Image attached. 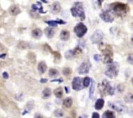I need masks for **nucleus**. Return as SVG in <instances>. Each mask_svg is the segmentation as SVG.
<instances>
[{
	"label": "nucleus",
	"instance_id": "17",
	"mask_svg": "<svg viewBox=\"0 0 133 118\" xmlns=\"http://www.w3.org/2000/svg\"><path fill=\"white\" fill-rule=\"evenodd\" d=\"M43 32L42 30L39 28H36L32 30V36L33 37L36 39H40L42 37Z\"/></svg>",
	"mask_w": 133,
	"mask_h": 118
},
{
	"label": "nucleus",
	"instance_id": "1",
	"mask_svg": "<svg viewBox=\"0 0 133 118\" xmlns=\"http://www.w3.org/2000/svg\"><path fill=\"white\" fill-rule=\"evenodd\" d=\"M110 8L114 13L118 16L123 17L127 13L129 10V6L127 4L122 3L120 2H116L110 5Z\"/></svg>",
	"mask_w": 133,
	"mask_h": 118
},
{
	"label": "nucleus",
	"instance_id": "28",
	"mask_svg": "<svg viewBox=\"0 0 133 118\" xmlns=\"http://www.w3.org/2000/svg\"><path fill=\"white\" fill-rule=\"evenodd\" d=\"M90 82H91V79L88 77H86L84 78V79L83 81V87H88L89 86V84H90Z\"/></svg>",
	"mask_w": 133,
	"mask_h": 118
},
{
	"label": "nucleus",
	"instance_id": "13",
	"mask_svg": "<svg viewBox=\"0 0 133 118\" xmlns=\"http://www.w3.org/2000/svg\"><path fill=\"white\" fill-rule=\"evenodd\" d=\"M45 23L47 24H48L50 26H52V27H57L58 24H61V25H64V24H66V22L63 21V20H60V19H58L57 20H49V21H46Z\"/></svg>",
	"mask_w": 133,
	"mask_h": 118
},
{
	"label": "nucleus",
	"instance_id": "33",
	"mask_svg": "<svg viewBox=\"0 0 133 118\" xmlns=\"http://www.w3.org/2000/svg\"><path fill=\"white\" fill-rule=\"evenodd\" d=\"M52 53L53 54L55 59H58V60H60L61 59V55L57 51H52Z\"/></svg>",
	"mask_w": 133,
	"mask_h": 118
},
{
	"label": "nucleus",
	"instance_id": "45",
	"mask_svg": "<svg viewBox=\"0 0 133 118\" xmlns=\"http://www.w3.org/2000/svg\"><path fill=\"white\" fill-rule=\"evenodd\" d=\"M42 2H44V3H47V1H44V0H43V1H42Z\"/></svg>",
	"mask_w": 133,
	"mask_h": 118
},
{
	"label": "nucleus",
	"instance_id": "41",
	"mask_svg": "<svg viewBox=\"0 0 133 118\" xmlns=\"http://www.w3.org/2000/svg\"><path fill=\"white\" fill-rule=\"evenodd\" d=\"M40 82L41 83H46L47 82V79H41Z\"/></svg>",
	"mask_w": 133,
	"mask_h": 118
},
{
	"label": "nucleus",
	"instance_id": "3",
	"mask_svg": "<svg viewBox=\"0 0 133 118\" xmlns=\"http://www.w3.org/2000/svg\"><path fill=\"white\" fill-rule=\"evenodd\" d=\"M70 11L73 17H79L82 20H84L85 19V14L82 2H75L73 6L71 8Z\"/></svg>",
	"mask_w": 133,
	"mask_h": 118
},
{
	"label": "nucleus",
	"instance_id": "40",
	"mask_svg": "<svg viewBox=\"0 0 133 118\" xmlns=\"http://www.w3.org/2000/svg\"><path fill=\"white\" fill-rule=\"evenodd\" d=\"M34 118H43V116L40 114H36Z\"/></svg>",
	"mask_w": 133,
	"mask_h": 118
},
{
	"label": "nucleus",
	"instance_id": "8",
	"mask_svg": "<svg viewBox=\"0 0 133 118\" xmlns=\"http://www.w3.org/2000/svg\"><path fill=\"white\" fill-rule=\"evenodd\" d=\"M72 88L75 91H80L84 88L83 85V79L79 77L73 78L72 81Z\"/></svg>",
	"mask_w": 133,
	"mask_h": 118
},
{
	"label": "nucleus",
	"instance_id": "25",
	"mask_svg": "<svg viewBox=\"0 0 133 118\" xmlns=\"http://www.w3.org/2000/svg\"><path fill=\"white\" fill-rule=\"evenodd\" d=\"M54 94L57 98H61L63 96V89L62 87H59L54 90Z\"/></svg>",
	"mask_w": 133,
	"mask_h": 118
},
{
	"label": "nucleus",
	"instance_id": "35",
	"mask_svg": "<svg viewBox=\"0 0 133 118\" xmlns=\"http://www.w3.org/2000/svg\"><path fill=\"white\" fill-rule=\"evenodd\" d=\"M127 62L129 63L130 64H133V54H130L127 57Z\"/></svg>",
	"mask_w": 133,
	"mask_h": 118
},
{
	"label": "nucleus",
	"instance_id": "32",
	"mask_svg": "<svg viewBox=\"0 0 133 118\" xmlns=\"http://www.w3.org/2000/svg\"><path fill=\"white\" fill-rule=\"evenodd\" d=\"M73 50H68L65 53V57L67 59H69L73 57Z\"/></svg>",
	"mask_w": 133,
	"mask_h": 118
},
{
	"label": "nucleus",
	"instance_id": "16",
	"mask_svg": "<svg viewBox=\"0 0 133 118\" xmlns=\"http://www.w3.org/2000/svg\"><path fill=\"white\" fill-rule=\"evenodd\" d=\"M61 8V7L60 3H59L58 1H56L54 2L53 4L51 5V12L53 14H57L58 12H60Z\"/></svg>",
	"mask_w": 133,
	"mask_h": 118
},
{
	"label": "nucleus",
	"instance_id": "39",
	"mask_svg": "<svg viewBox=\"0 0 133 118\" xmlns=\"http://www.w3.org/2000/svg\"><path fill=\"white\" fill-rule=\"evenodd\" d=\"M51 83H53V82H58L59 83H61L63 82V79H54L52 80V81H51Z\"/></svg>",
	"mask_w": 133,
	"mask_h": 118
},
{
	"label": "nucleus",
	"instance_id": "19",
	"mask_svg": "<svg viewBox=\"0 0 133 118\" xmlns=\"http://www.w3.org/2000/svg\"><path fill=\"white\" fill-rule=\"evenodd\" d=\"M104 105V99H102V98L98 99L96 101V103H95V109L97 110H101L103 108Z\"/></svg>",
	"mask_w": 133,
	"mask_h": 118
},
{
	"label": "nucleus",
	"instance_id": "9",
	"mask_svg": "<svg viewBox=\"0 0 133 118\" xmlns=\"http://www.w3.org/2000/svg\"><path fill=\"white\" fill-rule=\"evenodd\" d=\"M100 18L103 20L104 22L106 23H112L114 21V18L112 16V12L108 10H104L100 14Z\"/></svg>",
	"mask_w": 133,
	"mask_h": 118
},
{
	"label": "nucleus",
	"instance_id": "18",
	"mask_svg": "<svg viewBox=\"0 0 133 118\" xmlns=\"http://www.w3.org/2000/svg\"><path fill=\"white\" fill-rule=\"evenodd\" d=\"M69 37H70V33L69 31L66 30H63L61 31V34H60L61 40H62L63 41H67L69 39Z\"/></svg>",
	"mask_w": 133,
	"mask_h": 118
},
{
	"label": "nucleus",
	"instance_id": "20",
	"mask_svg": "<svg viewBox=\"0 0 133 118\" xmlns=\"http://www.w3.org/2000/svg\"><path fill=\"white\" fill-rule=\"evenodd\" d=\"M44 32H45L46 36L49 39L52 38L55 35L54 30H53V29H52V28H51V27H47V28H46L45 30H44Z\"/></svg>",
	"mask_w": 133,
	"mask_h": 118
},
{
	"label": "nucleus",
	"instance_id": "27",
	"mask_svg": "<svg viewBox=\"0 0 133 118\" xmlns=\"http://www.w3.org/2000/svg\"><path fill=\"white\" fill-rule=\"evenodd\" d=\"M59 75V72L57 69L51 68L49 71V76L50 77H55Z\"/></svg>",
	"mask_w": 133,
	"mask_h": 118
},
{
	"label": "nucleus",
	"instance_id": "11",
	"mask_svg": "<svg viewBox=\"0 0 133 118\" xmlns=\"http://www.w3.org/2000/svg\"><path fill=\"white\" fill-rule=\"evenodd\" d=\"M108 105L112 109L118 112H125V111H127V108L125 107V106L121 105L120 103H112L109 102Z\"/></svg>",
	"mask_w": 133,
	"mask_h": 118
},
{
	"label": "nucleus",
	"instance_id": "10",
	"mask_svg": "<svg viewBox=\"0 0 133 118\" xmlns=\"http://www.w3.org/2000/svg\"><path fill=\"white\" fill-rule=\"evenodd\" d=\"M90 67H91V64L89 62H84L78 68V73L80 75L87 74L89 73Z\"/></svg>",
	"mask_w": 133,
	"mask_h": 118
},
{
	"label": "nucleus",
	"instance_id": "21",
	"mask_svg": "<svg viewBox=\"0 0 133 118\" xmlns=\"http://www.w3.org/2000/svg\"><path fill=\"white\" fill-rule=\"evenodd\" d=\"M91 85H90V88L89 91V98L90 99H94V93L95 91V86H96V83H95L94 81L91 79Z\"/></svg>",
	"mask_w": 133,
	"mask_h": 118
},
{
	"label": "nucleus",
	"instance_id": "7",
	"mask_svg": "<svg viewBox=\"0 0 133 118\" xmlns=\"http://www.w3.org/2000/svg\"><path fill=\"white\" fill-rule=\"evenodd\" d=\"M103 37H104V34H103V31L100 29H98L95 30V32L90 37V40L94 44H99L102 41Z\"/></svg>",
	"mask_w": 133,
	"mask_h": 118
},
{
	"label": "nucleus",
	"instance_id": "30",
	"mask_svg": "<svg viewBox=\"0 0 133 118\" xmlns=\"http://www.w3.org/2000/svg\"><path fill=\"white\" fill-rule=\"evenodd\" d=\"M133 95L131 93H129L128 94H127L125 95V98H124V100L126 103H131L133 102Z\"/></svg>",
	"mask_w": 133,
	"mask_h": 118
},
{
	"label": "nucleus",
	"instance_id": "23",
	"mask_svg": "<svg viewBox=\"0 0 133 118\" xmlns=\"http://www.w3.org/2000/svg\"><path fill=\"white\" fill-rule=\"evenodd\" d=\"M102 118H116V116L112 111L106 110L103 113Z\"/></svg>",
	"mask_w": 133,
	"mask_h": 118
},
{
	"label": "nucleus",
	"instance_id": "34",
	"mask_svg": "<svg viewBox=\"0 0 133 118\" xmlns=\"http://www.w3.org/2000/svg\"><path fill=\"white\" fill-rule=\"evenodd\" d=\"M117 88H118V91H120V92H122V91H123L124 89H125V86H124V85L123 84H120L118 86Z\"/></svg>",
	"mask_w": 133,
	"mask_h": 118
},
{
	"label": "nucleus",
	"instance_id": "31",
	"mask_svg": "<svg viewBox=\"0 0 133 118\" xmlns=\"http://www.w3.org/2000/svg\"><path fill=\"white\" fill-rule=\"evenodd\" d=\"M63 73L64 75L68 76L71 73V69L69 67H64L63 70Z\"/></svg>",
	"mask_w": 133,
	"mask_h": 118
},
{
	"label": "nucleus",
	"instance_id": "42",
	"mask_svg": "<svg viewBox=\"0 0 133 118\" xmlns=\"http://www.w3.org/2000/svg\"><path fill=\"white\" fill-rule=\"evenodd\" d=\"M79 118H88V116L86 114H83L81 116H79Z\"/></svg>",
	"mask_w": 133,
	"mask_h": 118
},
{
	"label": "nucleus",
	"instance_id": "43",
	"mask_svg": "<svg viewBox=\"0 0 133 118\" xmlns=\"http://www.w3.org/2000/svg\"><path fill=\"white\" fill-rule=\"evenodd\" d=\"M5 57H6V54H5V53L0 55V59H5Z\"/></svg>",
	"mask_w": 133,
	"mask_h": 118
},
{
	"label": "nucleus",
	"instance_id": "2",
	"mask_svg": "<svg viewBox=\"0 0 133 118\" xmlns=\"http://www.w3.org/2000/svg\"><path fill=\"white\" fill-rule=\"evenodd\" d=\"M102 48H100V51L103 53L104 59L103 62L105 64H111L113 62V51L112 48L110 45L106 44L105 46H103V44H101Z\"/></svg>",
	"mask_w": 133,
	"mask_h": 118
},
{
	"label": "nucleus",
	"instance_id": "4",
	"mask_svg": "<svg viewBox=\"0 0 133 118\" xmlns=\"http://www.w3.org/2000/svg\"><path fill=\"white\" fill-rule=\"evenodd\" d=\"M99 89L101 94L104 96L106 95H112L114 94V88H113L109 82L106 80H103L101 84H99Z\"/></svg>",
	"mask_w": 133,
	"mask_h": 118
},
{
	"label": "nucleus",
	"instance_id": "38",
	"mask_svg": "<svg viewBox=\"0 0 133 118\" xmlns=\"http://www.w3.org/2000/svg\"><path fill=\"white\" fill-rule=\"evenodd\" d=\"M92 118H100V114L97 112H94L92 114Z\"/></svg>",
	"mask_w": 133,
	"mask_h": 118
},
{
	"label": "nucleus",
	"instance_id": "37",
	"mask_svg": "<svg viewBox=\"0 0 133 118\" xmlns=\"http://www.w3.org/2000/svg\"><path fill=\"white\" fill-rule=\"evenodd\" d=\"M2 76H3V79H8V77H9V76H8V73L6 72V71H5V72L3 73Z\"/></svg>",
	"mask_w": 133,
	"mask_h": 118
},
{
	"label": "nucleus",
	"instance_id": "6",
	"mask_svg": "<svg viewBox=\"0 0 133 118\" xmlns=\"http://www.w3.org/2000/svg\"><path fill=\"white\" fill-rule=\"evenodd\" d=\"M73 31L79 38H83L87 32L88 28L83 23H78L74 27Z\"/></svg>",
	"mask_w": 133,
	"mask_h": 118
},
{
	"label": "nucleus",
	"instance_id": "24",
	"mask_svg": "<svg viewBox=\"0 0 133 118\" xmlns=\"http://www.w3.org/2000/svg\"><path fill=\"white\" fill-rule=\"evenodd\" d=\"M51 91L50 88H45L42 91V98L44 99H47V98H49L51 96Z\"/></svg>",
	"mask_w": 133,
	"mask_h": 118
},
{
	"label": "nucleus",
	"instance_id": "36",
	"mask_svg": "<svg viewBox=\"0 0 133 118\" xmlns=\"http://www.w3.org/2000/svg\"><path fill=\"white\" fill-rule=\"evenodd\" d=\"M94 60L96 61L99 62V61H100V60H101V56H100V55L96 54L94 56Z\"/></svg>",
	"mask_w": 133,
	"mask_h": 118
},
{
	"label": "nucleus",
	"instance_id": "5",
	"mask_svg": "<svg viewBox=\"0 0 133 118\" xmlns=\"http://www.w3.org/2000/svg\"><path fill=\"white\" fill-rule=\"evenodd\" d=\"M119 73V64L118 62H112L107 66L106 70L104 73L110 79L116 77Z\"/></svg>",
	"mask_w": 133,
	"mask_h": 118
},
{
	"label": "nucleus",
	"instance_id": "15",
	"mask_svg": "<svg viewBox=\"0 0 133 118\" xmlns=\"http://www.w3.org/2000/svg\"><path fill=\"white\" fill-rule=\"evenodd\" d=\"M37 69H38V72L40 73L43 74V73H44L47 71V64H46V63L45 62L42 61V62H39L38 65Z\"/></svg>",
	"mask_w": 133,
	"mask_h": 118
},
{
	"label": "nucleus",
	"instance_id": "29",
	"mask_svg": "<svg viewBox=\"0 0 133 118\" xmlns=\"http://www.w3.org/2000/svg\"><path fill=\"white\" fill-rule=\"evenodd\" d=\"M54 115L57 118H61L64 116V112H63V110L57 109L55 110Z\"/></svg>",
	"mask_w": 133,
	"mask_h": 118
},
{
	"label": "nucleus",
	"instance_id": "12",
	"mask_svg": "<svg viewBox=\"0 0 133 118\" xmlns=\"http://www.w3.org/2000/svg\"><path fill=\"white\" fill-rule=\"evenodd\" d=\"M31 8H32V10H33V11H36V10H38L39 13L46 14V12H47V11H45V12L44 11L42 3H41L40 1H37V3L35 4V5H34V4H33L32 6H31Z\"/></svg>",
	"mask_w": 133,
	"mask_h": 118
},
{
	"label": "nucleus",
	"instance_id": "22",
	"mask_svg": "<svg viewBox=\"0 0 133 118\" xmlns=\"http://www.w3.org/2000/svg\"><path fill=\"white\" fill-rule=\"evenodd\" d=\"M63 106L67 108H70L71 106H72L73 104V99L72 98L67 97L63 101Z\"/></svg>",
	"mask_w": 133,
	"mask_h": 118
},
{
	"label": "nucleus",
	"instance_id": "44",
	"mask_svg": "<svg viewBox=\"0 0 133 118\" xmlns=\"http://www.w3.org/2000/svg\"><path fill=\"white\" fill-rule=\"evenodd\" d=\"M65 89H66V93H68V92H69V91H68V89H67V87H65Z\"/></svg>",
	"mask_w": 133,
	"mask_h": 118
},
{
	"label": "nucleus",
	"instance_id": "14",
	"mask_svg": "<svg viewBox=\"0 0 133 118\" xmlns=\"http://www.w3.org/2000/svg\"><path fill=\"white\" fill-rule=\"evenodd\" d=\"M8 12L10 13V15L12 16H16L18 15V14H20L21 12V10L20 7L18 6V5H12L10 7L9 10H8Z\"/></svg>",
	"mask_w": 133,
	"mask_h": 118
},
{
	"label": "nucleus",
	"instance_id": "26",
	"mask_svg": "<svg viewBox=\"0 0 133 118\" xmlns=\"http://www.w3.org/2000/svg\"><path fill=\"white\" fill-rule=\"evenodd\" d=\"M33 107H34V101H33V100H31V101H29V102L27 103L26 110H25V112L23 113V115L27 113V112H29L30 110H31L33 108Z\"/></svg>",
	"mask_w": 133,
	"mask_h": 118
}]
</instances>
